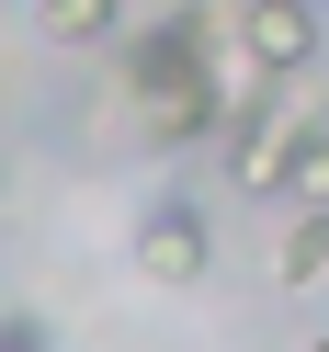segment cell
<instances>
[{
  "label": "cell",
  "mask_w": 329,
  "mask_h": 352,
  "mask_svg": "<svg viewBox=\"0 0 329 352\" xmlns=\"http://www.w3.org/2000/svg\"><path fill=\"white\" fill-rule=\"evenodd\" d=\"M227 46H238V12H159V23L125 46V80H137L148 148L227 137V91H216V57H227Z\"/></svg>",
  "instance_id": "cell-1"
},
{
  "label": "cell",
  "mask_w": 329,
  "mask_h": 352,
  "mask_svg": "<svg viewBox=\"0 0 329 352\" xmlns=\"http://www.w3.org/2000/svg\"><path fill=\"white\" fill-rule=\"evenodd\" d=\"M318 137H329V125H318V114H295V91H284L273 114H261L250 137L227 148V182H238V193H261V205H273V193H295V170H306V148H318Z\"/></svg>",
  "instance_id": "cell-2"
},
{
  "label": "cell",
  "mask_w": 329,
  "mask_h": 352,
  "mask_svg": "<svg viewBox=\"0 0 329 352\" xmlns=\"http://www.w3.org/2000/svg\"><path fill=\"white\" fill-rule=\"evenodd\" d=\"M137 273L170 284V296L216 273V228H205V205H193V193H159V205H148V228H137Z\"/></svg>",
  "instance_id": "cell-3"
},
{
  "label": "cell",
  "mask_w": 329,
  "mask_h": 352,
  "mask_svg": "<svg viewBox=\"0 0 329 352\" xmlns=\"http://www.w3.org/2000/svg\"><path fill=\"white\" fill-rule=\"evenodd\" d=\"M238 57H250L261 80H306V57H318V12H306V0H250V12H238Z\"/></svg>",
  "instance_id": "cell-4"
},
{
  "label": "cell",
  "mask_w": 329,
  "mask_h": 352,
  "mask_svg": "<svg viewBox=\"0 0 329 352\" xmlns=\"http://www.w3.org/2000/svg\"><path fill=\"white\" fill-rule=\"evenodd\" d=\"M46 34H57V46H114V34L137 46V34H148V12H125V0H57V12H46Z\"/></svg>",
  "instance_id": "cell-5"
},
{
  "label": "cell",
  "mask_w": 329,
  "mask_h": 352,
  "mask_svg": "<svg viewBox=\"0 0 329 352\" xmlns=\"http://www.w3.org/2000/svg\"><path fill=\"white\" fill-rule=\"evenodd\" d=\"M318 273H329V216H295L273 250V284H318Z\"/></svg>",
  "instance_id": "cell-6"
},
{
  "label": "cell",
  "mask_w": 329,
  "mask_h": 352,
  "mask_svg": "<svg viewBox=\"0 0 329 352\" xmlns=\"http://www.w3.org/2000/svg\"><path fill=\"white\" fill-rule=\"evenodd\" d=\"M0 352H57V341H46V318H34V307H12V329H0Z\"/></svg>",
  "instance_id": "cell-7"
},
{
  "label": "cell",
  "mask_w": 329,
  "mask_h": 352,
  "mask_svg": "<svg viewBox=\"0 0 329 352\" xmlns=\"http://www.w3.org/2000/svg\"><path fill=\"white\" fill-rule=\"evenodd\" d=\"M318 352H329V341H318Z\"/></svg>",
  "instance_id": "cell-8"
}]
</instances>
